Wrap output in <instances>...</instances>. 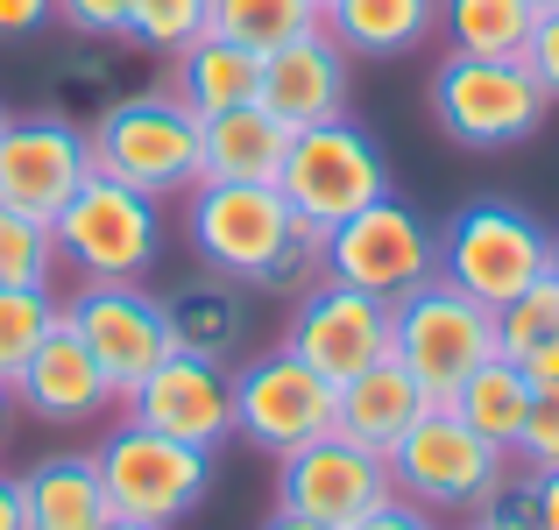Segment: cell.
<instances>
[{
	"label": "cell",
	"instance_id": "obj_7",
	"mask_svg": "<svg viewBox=\"0 0 559 530\" xmlns=\"http://www.w3.org/2000/svg\"><path fill=\"white\" fill-rule=\"evenodd\" d=\"M503 474H510V453H496L481 432H467L447 403H432L390 446V489L404 503H418L425 517H475Z\"/></svg>",
	"mask_w": 559,
	"mask_h": 530
},
{
	"label": "cell",
	"instance_id": "obj_26",
	"mask_svg": "<svg viewBox=\"0 0 559 530\" xmlns=\"http://www.w3.org/2000/svg\"><path fill=\"white\" fill-rule=\"evenodd\" d=\"M538 0H439V36L461 57H524Z\"/></svg>",
	"mask_w": 559,
	"mask_h": 530
},
{
	"label": "cell",
	"instance_id": "obj_37",
	"mask_svg": "<svg viewBox=\"0 0 559 530\" xmlns=\"http://www.w3.org/2000/svg\"><path fill=\"white\" fill-rule=\"evenodd\" d=\"M347 530H439V517H425L418 503H404V495H390V503H376L369 517H355Z\"/></svg>",
	"mask_w": 559,
	"mask_h": 530
},
{
	"label": "cell",
	"instance_id": "obj_23",
	"mask_svg": "<svg viewBox=\"0 0 559 530\" xmlns=\"http://www.w3.org/2000/svg\"><path fill=\"white\" fill-rule=\"evenodd\" d=\"M326 36L347 57H411L439 36V0H333Z\"/></svg>",
	"mask_w": 559,
	"mask_h": 530
},
{
	"label": "cell",
	"instance_id": "obj_45",
	"mask_svg": "<svg viewBox=\"0 0 559 530\" xmlns=\"http://www.w3.org/2000/svg\"><path fill=\"white\" fill-rule=\"evenodd\" d=\"M552 276H559V233H552Z\"/></svg>",
	"mask_w": 559,
	"mask_h": 530
},
{
	"label": "cell",
	"instance_id": "obj_22",
	"mask_svg": "<svg viewBox=\"0 0 559 530\" xmlns=\"http://www.w3.org/2000/svg\"><path fill=\"white\" fill-rule=\"evenodd\" d=\"M22 509H28V530H99L114 517L93 453H50V460H36L22 474Z\"/></svg>",
	"mask_w": 559,
	"mask_h": 530
},
{
	"label": "cell",
	"instance_id": "obj_2",
	"mask_svg": "<svg viewBox=\"0 0 559 530\" xmlns=\"http://www.w3.org/2000/svg\"><path fill=\"white\" fill-rule=\"evenodd\" d=\"M50 233L57 262L79 269V284H142L164 262V205L107 170L85 177L79 198L50 219Z\"/></svg>",
	"mask_w": 559,
	"mask_h": 530
},
{
	"label": "cell",
	"instance_id": "obj_20",
	"mask_svg": "<svg viewBox=\"0 0 559 530\" xmlns=\"http://www.w3.org/2000/svg\"><path fill=\"white\" fill-rule=\"evenodd\" d=\"M290 156V128L262 99L205 113V177L213 184H276Z\"/></svg>",
	"mask_w": 559,
	"mask_h": 530
},
{
	"label": "cell",
	"instance_id": "obj_39",
	"mask_svg": "<svg viewBox=\"0 0 559 530\" xmlns=\"http://www.w3.org/2000/svg\"><path fill=\"white\" fill-rule=\"evenodd\" d=\"M524 375H532V389L559 396V340H546V347H532V353H524Z\"/></svg>",
	"mask_w": 559,
	"mask_h": 530
},
{
	"label": "cell",
	"instance_id": "obj_11",
	"mask_svg": "<svg viewBox=\"0 0 559 530\" xmlns=\"http://www.w3.org/2000/svg\"><path fill=\"white\" fill-rule=\"evenodd\" d=\"M276 191L290 198L298 219H319V227H341L347 213L390 198V164L355 121H319V128H298L290 135V156H284V177Z\"/></svg>",
	"mask_w": 559,
	"mask_h": 530
},
{
	"label": "cell",
	"instance_id": "obj_49",
	"mask_svg": "<svg viewBox=\"0 0 559 530\" xmlns=\"http://www.w3.org/2000/svg\"><path fill=\"white\" fill-rule=\"evenodd\" d=\"M467 530H481V523H467Z\"/></svg>",
	"mask_w": 559,
	"mask_h": 530
},
{
	"label": "cell",
	"instance_id": "obj_44",
	"mask_svg": "<svg viewBox=\"0 0 559 530\" xmlns=\"http://www.w3.org/2000/svg\"><path fill=\"white\" fill-rule=\"evenodd\" d=\"M99 530H156V523H135V517H107Z\"/></svg>",
	"mask_w": 559,
	"mask_h": 530
},
{
	"label": "cell",
	"instance_id": "obj_13",
	"mask_svg": "<svg viewBox=\"0 0 559 530\" xmlns=\"http://www.w3.org/2000/svg\"><path fill=\"white\" fill-rule=\"evenodd\" d=\"M390 495H396L390 460L369 453V446H355V438H341V432H319V438H305L298 453L276 460V509H290V517L347 530L355 517H369L376 503H390Z\"/></svg>",
	"mask_w": 559,
	"mask_h": 530
},
{
	"label": "cell",
	"instance_id": "obj_28",
	"mask_svg": "<svg viewBox=\"0 0 559 530\" xmlns=\"http://www.w3.org/2000/svg\"><path fill=\"white\" fill-rule=\"evenodd\" d=\"M57 326H64V304H57L50 290H8L0 284V382H8V389Z\"/></svg>",
	"mask_w": 559,
	"mask_h": 530
},
{
	"label": "cell",
	"instance_id": "obj_29",
	"mask_svg": "<svg viewBox=\"0 0 559 530\" xmlns=\"http://www.w3.org/2000/svg\"><path fill=\"white\" fill-rule=\"evenodd\" d=\"M50 276H57L50 219H28L14 205H0V284L8 290H50Z\"/></svg>",
	"mask_w": 559,
	"mask_h": 530
},
{
	"label": "cell",
	"instance_id": "obj_31",
	"mask_svg": "<svg viewBox=\"0 0 559 530\" xmlns=\"http://www.w3.org/2000/svg\"><path fill=\"white\" fill-rule=\"evenodd\" d=\"M546 340H559V276L552 269L496 312V347H503V353H518V361H524V353L546 347Z\"/></svg>",
	"mask_w": 559,
	"mask_h": 530
},
{
	"label": "cell",
	"instance_id": "obj_6",
	"mask_svg": "<svg viewBox=\"0 0 559 530\" xmlns=\"http://www.w3.org/2000/svg\"><path fill=\"white\" fill-rule=\"evenodd\" d=\"M432 113L461 149L496 156V149L532 142L538 128H546L552 99L538 93L524 57H461V50H447V64H439V79H432Z\"/></svg>",
	"mask_w": 559,
	"mask_h": 530
},
{
	"label": "cell",
	"instance_id": "obj_35",
	"mask_svg": "<svg viewBox=\"0 0 559 530\" xmlns=\"http://www.w3.org/2000/svg\"><path fill=\"white\" fill-rule=\"evenodd\" d=\"M57 22H64L71 36H93V43H107V36H121V22H128V0H57Z\"/></svg>",
	"mask_w": 559,
	"mask_h": 530
},
{
	"label": "cell",
	"instance_id": "obj_3",
	"mask_svg": "<svg viewBox=\"0 0 559 530\" xmlns=\"http://www.w3.org/2000/svg\"><path fill=\"white\" fill-rule=\"evenodd\" d=\"M552 269V233L518 198H475L439 227V276L489 312H503L518 290H532Z\"/></svg>",
	"mask_w": 559,
	"mask_h": 530
},
{
	"label": "cell",
	"instance_id": "obj_12",
	"mask_svg": "<svg viewBox=\"0 0 559 530\" xmlns=\"http://www.w3.org/2000/svg\"><path fill=\"white\" fill-rule=\"evenodd\" d=\"M234 432L255 453L284 460L305 438L333 432V382L319 375V368H305L290 347L248 353V361L234 368Z\"/></svg>",
	"mask_w": 559,
	"mask_h": 530
},
{
	"label": "cell",
	"instance_id": "obj_10",
	"mask_svg": "<svg viewBox=\"0 0 559 530\" xmlns=\"http://www.w3.org/2000/svg\"><path fill=\"white\" fill-rule=\"evenodd\" d=\"M64 333L99 361V375L114 382V396H135L142 382L178 353L164 298L142 290V284H79L64 298Z\"/></svg>",
	"mask_w": 559,
	"mask_h": 530
},
{
	"label": "cell",
	"instance_id": "obj_8",
	"mask_svg": "<svg viewBox=\"0 0 559 530\" xmlns=\"http://www.w3.org/2000/svg\"><path fill=\"white\" fill-rule=\"evenodd\" d=\"M326 276L347 284V290H369V298L396 304L404 290H418V284L439 276V227L418 205H404L390 191V198L347 213L341 227H326Z\"/></svg>",
	"mask_w": 559,
	"mask_h": 530
},
{
	"label": "cell",
	"instance_id": "obj_4",
	"mask_svg": "<svg viewBox=\"0 0 559 530\" xmlns=\"http://www.w3.org/2000/svg\"><path fill=\"white\" fill-rule=\"evenodd\" d=\"M99 467V489H107V509L114 517H135V523H185L191 509L213 495V453L205 446H185L170 432H150L142 418H121L93 453Z\"/></svg>",
	"mask_w": 559,
	"mask_h": 530
},
{
	"label": "cell",
	"instance_id": "obj_9",
	"mask_svg": "<svg viewBox=\"0 0 559 530\" xmlns=\"http://www.w3.org/2000/svg\"><path fill=\"white\" fill-rule=\"evenodd\" d=\"M290 227H298V213H290V198L276 184H213L205 177L199 191H185V233L199 248V262L248 290L270 284Z\"/></svg>",
	"mask_w": 559,
	"mask_h": 530
},
{
	"label": "cell",
	"instance_id": "obj_17",
	"mask_svg": "<svg viewBox=\"0 0 559 530\" xmlns=\"http://www.w3.org/2000/svg\"><path fill=\"white\" fill-rule=\"evenodd\" d=\"M347 79H355V57L326 36V22L305 28L298 43L262 57V107L298 135V128H319V121H341L347 113Z\"/></svg>",
	"mask_w": 559,
	"mask_h": 530
},
{
	"label": "cell",
	"instance_id": "obj_40",
	"mask_svg": "<svg viewBox=\"0 0 559 530\" xmlns=\"http://www.w3.org/2000/svg\"><path fill=\"white\" fill-rule=\"evenodd\" d=\"M0 530H28V509H22V474H0Z\"/></svg>",
	"mask_w": 559,
	"mask_h": 530
},
{
	"label": "cell",
	"instance_id": "obj_43",
	"mask_svg": "<svg viewBox=\"0 0 559 530\" xmlns=\"http://www.w3.org/2000/svg\"><path fill=\"white\" fill-rule=\"evenodd\" d=\"M8 432H14V389L0 382V446H8Z\"/></svg>",
	"mask_w": 559,
	"mask_h": 530
},
{
	"label": "cell",
	"instance_id": "obj_27",
	"mask_svg": "<svg viewBox=\"0 0 559 530\" xmlns=\"http://www.w3.org/2000/svg\"><path fill=\"white\" fill-rule=\"evenodd\" d=\"M319 22H326L319 0H213V8H205V28H213V36L241 43V50H255V57L298 43L305 28H319Z\"/></svg>",
	"mask_w": 559,
	"mask_h": 530
},
{
	"label": "cell",
	"instance_id": "obj_14",
	"mask_svg": "<svg viewBox=\"0 0 559 530\" xmlns=\"http://www.w3.org/2000/svg\"><path fill=\"white\" fill-rule=\"evenodd\" d=\"M93 177V135L64 113H28L0 128V205L28 219H57Z\"/></svg>",
	"mask_w": 559,
	"mask_h": 530
},
{
	"label": "cell",
	"instance_id": "obj_1",
	"mask_svg": "<svg viewBox=\"0 0 559 530\" xmlns=\"http://www.w3.org/2000/svg\"><path fill=\"white\" fill-rule=\"evenodd\" d=\"M85 135H93V170L135 184L142 198H156V205L205 184V121L170 85L114 99Z\"/></svg>",
	"mask_w": 559,
	"mask_h": 530
},
{
	"label": "cell",
	"instance_id": "obj_25",
	"mask_svg": "<svg viewBox=\"0 0 559 530\" xmlns=\"http://www.w3.org/2000/svg\"><path fill=\"white\" fill-rule=\"evenodd\" d=\"M532 375H524V361L518 353H489V361L475 368V375L453 389V418L467 424V432H481L496 453H510L518 446V432H524V410H532Z\"/></svg>",
	"mask_w": 559,
	"mask_h": 530
},
{
	"label": "cell",
	"instance_id": "obj_36",
	"mask_svg": "<svg viewBox=\"0 0 559 530\" xmlns=\"http://www.w3.org/2000/svg\"><path fill=\"white\" fill-rule=\"evenodd\" d=\"M524 64H532V79H538V93L559 107V8L538 14V28H532V43H524Z\"/></svg>",
	"mask_w": 559,
	"mask_h": 530
},
{
	"label": "cell",
	"instance_id": "obj_42",
	"mask_svg": "<svg viewBox=\"0 0 559 530\" xmlns=\"http://www.w3.org/2000/svg\"><path fill=\"white\" fill-rule=\"evenodd\" d=\"M262 530H333V523H312V517H290V509H276Z\"/></svg>",
	"mask_w": 559,
	"mask_h": 530
},
{
	"label": "cell",
	"instance_id": "obj_15",
	"mask_svg": "<svg viewBox=\"0 0 559 530\" xmlns=\"http://www.w3.org/2000/svg\"><path fill=\"white\" fill-rule=\"evenodd\" d=\"M284 347L341 389L347 375H361L369 361L390 353V304L369 298V290H347V284H333V276H319V284L290 304Z\"/></svg>",
	"mask_w": 559,
	"mask_h": 530
},
{
	"label": "cell",
	"instance_id": "obj_32",
	"mask_svg": "<svg viewBox=\"0 0 559 530\" xmlns=\"http://www.w3.org/2000/svg\"><path fill=\"white\" fill-rule=\"evenodd\" d=\"M319 276H326V227H319V219H298L262 290H276V298H305V290H312Z\"/></svg>",
	"mask_w": 559,
	"mask_h": 530
},
{
	"label": "cell",
	"instance_id": "obj_48",
	"mask_svg": "<svg viewBox=\"0 0 559 530\" xmlns=\"http://www.w3.org/2000/svg\"><path fill=\"white\" fill-rule=\"evenodd\" d=\"M0 128H8V113H0Z\"/></svg>",
	"mask_w": 559,
	"mask_h": 530
},
{
	"label": "cell",
	"instance_id": "obj_18",
	"mask_svg": "<svg viewBox=\"0 0 559 530\" xmlns=\"http://www.w3.org/2000/svg\"><path fill=\"white\" fill-rule=\"evenodd\" d=\"M107 403H121L114 382L99 375V361L71 340L64 326H57L50 340L36 347V361L14 375V410H28V418H43V424H93Z\"/></svg>",
	"mask_w": 559,
	"mask_h": 530
},
{
	"label": "cell",
	"instance_id": "obj_47",
	"mask_svg": "<svg viewBox=\"0 0 559 530\" xmlns=\"http://www.w3.org/2000/svg\"><path fill=\"white\" fill-rule=\"evenodd\" d=\"M319 8H333V0H319Z\"/></svg>",
	"mask_w": 559,
	"mask_h": 530
},
{
	"label": "cell",
	"instance_id": "obj_19",
	"mask_svg": "<svg viewBox=\"0 0 559 530\" xmlns=\"http://www.w3.org/2000/svg\"><path fill=\"white\" fill-rule=\"evenodd\" d=\"M425 410H432V396L418 389V375H411L396 353H382V361H369L361 375H347L341 389H333V432L390 460V446L425 418Z\"/></svg>",
	"mask_w": 559,
	"mask_h": 530
},
{
	"label": "cell",
	"instance_id": "obj_34",
	"mask_svg": "<svg viewBox=\"0 0 559 530\" xmlns=\"http://www.w3.org/2000/svg\"><path fill=\"white\" fill-rule=\"evenodd\" d=\"M510 467H524V474H552L559 467V396H546V389L532 396L524 432H518V446H510Z\"/></svg>",
	"mask_w": 559,
	"mask_h": 530
},
{
	"label": "cell",
	"instance_id": "obj_24",
	"mask_svg": "<svg viewBox=\"0 0 559 530\" xmlns=\"http://www.w3.org/2000/svg\"><path fill=\"white\" fill-rule=\"evenodd\" d=\"M164 312H170L178 353L227 361V353H241V340H248V284H234V276H205V284L170 290Z\"/></svg>",
	"mask_w": 559,
	"mask_h": 530
},
{
	"label": "cell",
	"instance_id": "obj_38",
	"mask_svg": "<svg viewBox=\"0 0 559 530\" xmlns=\"http://www.w3.org/2000/svg\"><path fill=\"white\" fill-rule=\"evenodd\" d=\"M43 22H57V0H0V43L36 36Z\"/></svg>",
	"mask_w": 559,
	"mask_h": 530
},
{
	"label": "cell",
	"instance_id": "obj_30",
	"mask_svg": "<svg viewBox=\"0 0 559 530\" xmlns=\"http://www.w3.org/2000/svg\"><path fill=\"white\" fill-rule=\"evenodd\" d=\"M205 8L213 0H128L121 36L150 57H178L191 36H205Z\"/></svg>",
	"mask_w": 559,
	"mask_h": 530
},
{
	"label": "cell",
	"instance_id": "obj_33",
	"mask_svg": "<svg viewBox=\"0 0 559 530\" xmlns=\"http://www.w3.org/2000/svg\"><path fill=\"white\" fill-rule=\"evenodd\" d=\"M475 523L481 530H546V517H538V474L510 467V474L489 489V503L475 509Z\"/></svg>",
	"mask_w": 559,
	"mask_h": 530
},
{
	"label": "cell",
	"instance_id": "obj_41",
	"mask_svg": "<svg viewBox=\"0 0 559 530\" xmlns=\"http://www.w3.org/2000/svg\"><path fill=\"white\" fill-rule=\"evenodd\" d=\"M538 517H546V530H559V467L538 474Z\"/></svg>",
	"mask_w": 559,
	"mask_h": 530
},
{
	"label": "cell",
	"instance_id": "obj_46",
	"mask_svg": "<svg viewBox=\"0 0 559 530\" xmlns=\"http://www.w3.org/2000/svg\"><path fill=\"white\" fill-rule=\"evenodd\" d=\"M546 8H559V0H538V14H546Z\"/></svg>",
	"mask_w": 559,
	"mask_h": 530
},
{
	"label": "cell",
	"instance_id": "obj_16",
	"mask_svg": "<svg viewBox=\"0 0 559 530\" xmlns=\"http://www.w3.org/2000/svg\"><path fill=\"white\" fill-rule=\"evenodd\" d=\"M121 403L150 432H170L205 453H219V438H234V375H227V361H205V353H170Z\"/></svg>",
	"mask_w": 559,
	"mask_h": 530
},
{
	"label": "cell",
	"instance_id": "obj_5",
	"mask_svg": "<svg viewBox=\"0 0 559 530\" xmlns=\"http://www.w3.org/2000/svg\"><path fill=\"white\" fill-rule=\"evenodd\" d=\"M390 353L418 375V389L432 403H453V389L489 353H503L496 347V312L481 298H467V290H453L447 276H432V284L404 290L390 304Z\"/></svg>",
	"mask_w": 559,
	"mask_h": 530
},
{
	"label": "cell",
	"instance_id": "obj_21",
	"mask_svg": "<svg viewBox=\"0 0 559 530\" xmlns=\"http://www.w3.org/2000/svg\"><path fill=\"white\" fill-rule=\"evenodd\" d=\"M170 93H178L199 121L205 113H227V107H248V99L262 93V57L205 28V36H191L185 50L170 57Z\"/></svg>",
	"mask_w": 559,
	"mask_h": 530
}]
</instances>
